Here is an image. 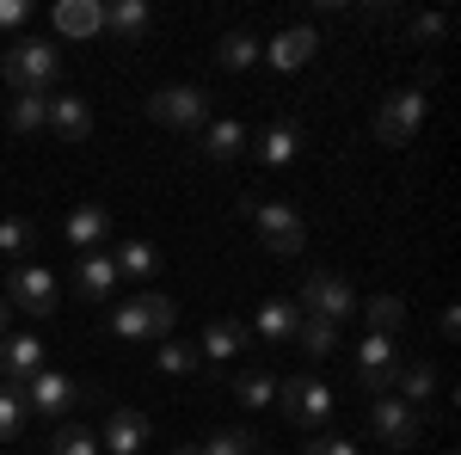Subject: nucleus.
Masks as SVG:
<instances>
[{
  "label": "nucleus",
  "mask_w": 461,
  "mask_h": 455,
  "mask_svg": "<svg viewBox=\"0 0 461 455\" xmlns=\"http://www.w3.org/2000/svg\"><path fill=\"white\" fill-rule=\"evenodd\" d=\"M302 302H308V320H332V326L363 308L357 289L345 278H332V271H308V278H302Z\"/></svg>",
  "instance_id": "7"
},
{
  "label": "nucleus",
  "mask_w": 461,
  "mask_h": 455,
  "mask_svg": "<svg viewBox=\"0 0 461 455\" xmlns=\"http://www.w3.org/2000/svg\"><path fill=\"white\" fill-rule=\"evenodd\" d=\"M32 246H37V228L25 222V215H6V222H0V252L19 259V252H32Z\"/></svg>",
  "instance_id": "34"
},
{
  "label": "nucleus",
  "mask_w": 461,
  "mask_h": 455,
  "mask_svg": "<svg viewBox=\"0 0 461 455\" xmlns=\"http://www.w3.org/2000/svg\"><path fill=\"white\" fill-rule=\"evenodd\" d=\"M50 455H99V437H93L86 424H56V437H50Z\"/></svg>",
  "instance_id": "31"
},
{
  "label": "nucleus",
  "mask_w": 461,
  "mask_h": 455,
  "mask_svg": "<svg viewBox=\"0 0 461 455\" xmlns=\"http://www.w3.org/2000/svg\"><path fill=\"white\" fill-rule=\"evenodd\" d=\"M56 141H86L93 136V105L80 99V93H62V99H50V123H43Z\"/></svg>",
  "instance_id": "13"
},
{
  "label": "nucleus",
  "mask_w": 461,
  "mask_h": 455,
  "mask_svg": "<svg viewBox=\"0 0 461 455\" xmlns=\"http://www.w3.org/2000/svg\"><path fill=\"white\" fill-rule=\"evenodd\" d=\"M37 369H43V339H32V332L0 339V382H32Z\"/></svg>",
  "instance_id": "14"
},
{
  "label": "nucleus",
  "mask_w": 461,
  "mask_h": 455,
  "mask_svg": "<svg viewBox=\"0 0 461 455\" xmlns=\"http://www.w3.org/2000/svg\"><path fill=\"white\" fill-rule=\"evenodd\" d=\"M400 345H393L388 332H369L363 345H357V382L369 387V394H393V382H400Z\"/></svg>",
  "instance_id": "8"
},
{
  "label": "nucleus",
  "mask_w": 461,
  "mask_h": 455,
  "mask_svg": "<svg viewBox=\"0 0 461 455\" xmlns=\"http://www.w3.org/2000/svg\"><path fill=\"white\" fill-rule=\"evenodd\" d=\"M0 332H6V296H0Z\"/></svg>",
  "instance_id": "40"
},
{
  "label": "nucleus",
  "mask_w": 461,
  "mask_h": 455,
  "mask_svg": "<svg viewBox=\"0 0 461 455\" xmlns=\"http://www.w3.org/2000/svg\"><path fill=\"white\" fill-rule=\"evenodd\" d=\"M105 32H117V37L136 43V37L148 32V6H142V0H111V6H105Z\"/></svg>",
  "instance_id": "25"
},
{
  "label": "nucleus",
  "mask_w": 461,
  "mask_h": 455,
  "mask_svg": "<svg viewBox=\"0 0 461 455\" xmlns=\"http://www.w3.org/2000/svg\"><path fill=\"white\" fill-rule=\"evenodd\" d=\"M215 62H221V68H252V62H258V37L252 32H228L221 50H215Z\"/></svg>",
  "instance_id": "30"
},
{
  "label": "nucleus",
  "mask_w": 461,
  "mask_h": 455,
  "mask_svg": "<svg viewBox=\"0 0 461 455\" xmlns=\"http://www.w3.org/2000/svg\"><path fill=\"white\" fill-rule=\"evenodd\" d=\"M6 123H13L19 136L43 130V123H50V99H43V93H19V99H13V111H6Z\"/></svg>",
  "instance_id": "26"
},
{
  "label": "nucleus",
  "mask_w": 461,
  "mask_h": 455,
  "mask_svg": "<svg viewBox=\"0 0 461 455\" xmlns=\"http://www.w3.org/2000/svg\"><path fill=\"white\" fill-rule=\"evenodd\" d=\"M148 117L167 123V130H203L210 123V93L203 86H167L148 99Z\"/></svg>",
  "instance_id": "6"
},
{
  "label": "nucleus",
  "mask_w": 461,
  "mask_h": 455,
  "mask_svg": "<svg viewBox=\"0 0 461 455\" xmlns=\"http://www.w3.org/2000/svg\"><path fill=\"white\" fill-rule=\"evenodd\" d=\"M369 431H375L388 450H412V443L425 437V419H419L400 394H375V400H369Z\"/></svg>",
  "instance_id": "4"
},
{
  "label": "nucleus",
  "mask_w": 461,
  "mask_h": 455,
  "mask_svg": "<svg viewBox=\"0 0 461 455\" xmlns=\"http://www.w3.org/2000/svg\"><path fill=\"white\" fill-rule=\"evenodd\" d=\"M314 50H320V32H314V25H289V32H277L265 50H258V56H265L277 74H295V68H308V62H314Z\"/></svg>",
  "instance_id": "12"
},
{
  "label": "nucleus",
  "mask_w": 461,
  "mask_h": 455,
  "mask_svg": "<svg viewBox=\"0 0 461 455\" xmlns=\"http://www.w3.org/2000/svg\"><path fill=\"white\" fill-rule=\"evenodd\" d=\"M252 455H271V450H252Z\"/></svg>",
  "instance_id": "41"
},
{
  "label": "nucleus",
  "mask_w": 461,
  "mask_h": 455,
  "mask_svg": "<svg viewBox=\"0 0 461 455\" xmlns=\"http://www.w3.org/2000/svg\"><path fill=\"white\" fill-rule=\"evenodd\" d=\"M295 345H302V350L320 363V357H332V350H339V326H332V320H302Z\"/></svg>",
  "instance_id": "28"
},
{
  "label": "nucleus",
  "mask_w": 461,
  "mask_h": 455,
  "mask_svg": "<svg viewBox=\"0 0 461 455\" xmlns=\"http://www.w3.org/2000/svg\"><path fill=\"white\" fill-rule=\"evenodd\" d=\"M234 350H247V326H240V320H210V326H203V345H197V357L228 363Z\"/></svg>",
  "instance_id": "19"
},
{
  "label": "nucleus",
  "mask_w": 461,
  "mask_h": 455,
  "mask_svg": "<svg viewBox=\"0 0 461 455\" xmlns=\"http://www.w3.org/2000/svg\"><path fill=\"white\" fill-rule=\"evenodd\" d=\"M252 326H258V339L284 345V339H295V332H302V308H295V302H265Z\"/></svg>",
  "instance_id": "20"
},
{
  "label": "nucleus",
  "mask_w": 461,
  "mask_h": 455,
  "mask_svg": "<svg viewBox=\"0 0 461 455\" xmlns=\"http://www.w3.org/2000/svg\"><path fill=\"white\" fill-rule=\"evenodd\" d=\"M0 74H6L19 93H43V86L62 74V50H56V37H13L6 56H0Z\"/></svg>",
  "instance_id": "1"
},
{
  "label": "nucleus",
  "mask_w": 461,
  "mask_h": 455,
  "mask_svg": "<svg viewBox=\"0 0 461 455\" xmlns=\"http://www.w3.org/2000/svg\"><path fill=\"white\" fill-rule=\"evenodd\" d=\"M412 37H419V43H437V37H443V13H419V19H412Z\"/></svg>",
  "instance_id": "37"
},
{
  "label": "nucleus",
  "mask_w": 461,
  "mask_h": 455,
  "mask_svg": "<svg viewBox=\"0 0 461 455\" xmlns=\"http://www.w3.org/2000/svg\"><path fill=\"white\" fill-rule=\"evenodd\" d=\"M80 394H86V387L74 382V376H62V369H37L32 382H25V413H37V419H62V413L80 406Z\"/></svg>",
  "instance_id": "9"
},
{
  "label": "nucleus",
  "mask_w": 461,
  "mask_h": 455,
  "mask_svg": "<svg viewBox=\"0 0 461 455\" xmlns=\"http://www.w3.org/2000/svg\"><path fill=\"white\" fill-rule=\"evenodd\" d=\"M295 154H302V123H271L265 141H258V160L265 167H289Z\"/></svg>",
  "instance_id": "22"
},
{
  "label": "nucleus",
  "mask_w": 461,
  "mask_h": 455,
  "mask_svg": "<svg viewBox=\"0 0 461 455\" xmlns=\"http://www.w3.org/2000/svg\"><path fill=\"white\" fill-rule=\"evenodd\" d=\"M258 450V437H252L247 424H234V431H215L210 443H203V455H252Z\"/></svg>",
  "instance_id": "33"
},
{
  "label": "nucleus",
  "mask_w": 461,
  "mask_h": 455,
  "mask_svg": "<svg viewBox=\"0 0 461 455\" xmlns=\"http://www.w3.org/2000/svg\"><path fill=\"white\" fill-rule=\"evenodd\" d=\"M62 234H68V246H74V252H99V246L111 241V215L99 210V204H80V210H68Z\"/></svg>",
  "instance_id": "15"
},
{
  "label": "nucleus",
  "mask_w": 461,
  "mask_h": 455,
  "mask_svg": "<svg viewBox=\"0 0 461 455\" xmlns=\"http://www.w3.org/2000/svg\"><path fill=\"white\" fill-rule=\"evenodd\" d=\"M99 443H105L111 455H136L148 443V419H142V413H130V406H117V413L105 419V437H99Z\"/></svg>",
  "instance_id": "17"
},
{
  "label": "nucleus",
  "mask_w": 461,
  "mask_h": 455,
  "mask_svg": "<svg viewBox=\"0 0 461 455\" xmlns=\"http://www.w3.org/2000/svg\"><path fill=\"white\" fill-rule=\"evenodd\" d=\"M74 289H80L86 302H111V289H117L111 252H80V259H74Z\"/></svg>",
  "instance_id": "16"
},
{
  "label": "nucleus",
  "mask_w": 461,
  "mask_h": 455,
  "mask_svg": "<svg viewBox=\"0 0 461 455\" xmlns=\"http://www.w3.org/2000/svg\"><path fill=\"white\" fill-rule=\"evenodd\" d=\"M247 215H252V228H258V241L271 246L277 259L302 252V241H308L302 215H295V210H284V204H252V197H247Z\"/></svg>",
  "instance_id": "10"
},
{
  "label": "nucleus",
  "mask_w": 461,
  "mask_h": 455,
  "mask_svg": "<svg viewBox=\"0 0 461 455\" xmlns=\"http://www.w3.org/2000/svg\"><path fill=\"white\" fill-rule=\"evenodd\" d=\"M178 455H203V443H185V450H178Z\"/></svg>",
  "instance_id": "39"
},
{
  "label": "nucleus",
  "mask_w": 461,
  "mask_h": 455,
  "mask_svg": "<svg viewBox=\"0 0 461 455\" xmlns=\"http://www.w3.org/2000/svg\"><path fill=\"white\" fill-rule=\"evenodd\" d=\"M0 56H6V43H0Z\"/></svg>",
  "instance_id": "42"
},
{
  "label": "nucleus",
  "mask_w": 461,
  "mask_h": 455,
  "mask_svg": "<svg viewBox=\"0 0 461 455\" xmlns=\"http://www.w3.org/2000/svg\"><path fill=\"white\" fill-rule=\"evenodd\" d=\"M6 308H25V314H56V278L43 271V265H19L13 278H6Z\"/></svg>",
  "instance_id": "11"
},
{
  "label": "nucleus",
  "mask_w": 461,
  "mask_h": 455,
  "mask_svg": "<svg viewBox=\"0 0 461 455\" xmlns=\"http://www.w3.org/2000/svg\"><path fill=\"white\" fill-rule=\"evenodd\" d=\"M56 32H62V37L105 32V6H99V0H62V6H56Z\"/></svg>",
  "instance_id": "18"
},
{
  "label": "nucleus",
  "mask_w": 461,
  "mask_h": 455,
  "mask_svg": "<svg viewBox=\"0 0 461 455\" xmlns=\"http://www.w3.org/2000/svg\"><path fill=\"white\" fill-rule=\"evenodd\" d=\"M111 265H117V278H154V271H160V252L148 241H123L111 252Z\"/></svg>",
  "instance_id": "23"
},
{
  "label": "nucleus",
  "mask_w": 461,
  "mask_h": 455,
  "mask_svg": "<svg viewBox=\"0 0 461 455\" xmlns=\"http://www.w3.org/2000/svg\"><path fill=\"white\" fill-rule=\"evenodd\" d=\"M154 363H160L167 376H191L203 357H197V345H185V339H178V345H160V350H154Z\"/></svg>",
  "instance_id": "35"
},
{
  "label": "nucleus",
  "mask_w": 461,
  "mask_h": 455,
  "mask_svg": "<svg viewBox=\"0 0 461 455\" xmlns=\"http://www.w3.org/2000/svg\"><path fill=\"white\" fill-rule=\"evenodd\" d=\"M203 154H210V160H240V154H247V130H240L234 117L203 123Z\"/></svg>",
  "instance_id": "21"
},
{
  "label": "nucleus",
  "mask_w": 461,
  "mask_h": 455,
  "mask_svg": "<svg viewBox=\"0 0 461 455\" xmlns=\"http://www.w3.org/2000/svg\"><path fill=\"white\" fill-rule=\"evenodd\" d=\"M393 387H400V400L419 413V406L430 400V387H437V369H430V363H412V369H400V382H393Z\"/></svg>",
  "instance_id": "29"
},
{
  "label": "nucleus",
  "mask_w": 461,
  "mask_h": 455,
  "mask_svg": "<svg viewBox=\"0 0 461 455\" xmlns=\"http://www.w3.org/2000/svg\"><path fill=\"white\" fill-rule=\"evenodd\" d=\"M302 455H357L351 437H314V443H302Z\"/></svg>",
  "instance_id": "36"
},
{
  "label": "nucleus",
  "mask_w": 461,
  "mask_h": 455,
  "mask_svg": "<svg viewBox=\"0 0 461 455\" xmlns=\"http://www.w3.org/2000/svg\"><path fill=\"white\" fill-rule=\"evenodd\" d=\"M25 19H32V6H25V0H0V32L25 25Z\"/></svg>",
  "instance_id": "38"
},
{
  "label": "nucleus",
  "mask_w": 461,
  "mask_h": 455,
  "mask_svg": "<svg viewBox=\"0 0 461 455\" xmlns=\"http://www.w3.org/2000/svg\"><path fill=\"white\" fill-rule=\"evenodd\" d=\"M228 394H234L240 406H271V400H277V376H258V369H252V376H240Z\"/></svg>",
  "instance_id": "32"
},
{
  "label": "nucleus",
  "mask_w": 461,
  "mask_h": 455,
  "mask_svg": "<svg viewBox=\"0 0 461 455\" xmlns=\"http://www.w3.org/2000/svg\"><path fill=\"white\" fill-rule=\"evenodd\" d=\"M419 130H425V86L388 93V99L375 105V141H382V148H406Z\"/></svg>",
  "instance_id": "3"
},
{
  "label": "nucleus",
  "mask_w": 461,
  "mask_h": 455,
  "mask_svg": "<svg viewBox=\"0 0 461 455\" xmlns=\"http://www.w3.org/2000/svg\"><path fill=\"white\" fill-rule=\"evenodd\" d=\"M173 296H160V289H142V296H123L117 308H111V332L117 339H167L173 332Z\"/></svg>",
  "instance_id": "2"
},
{
  "label": "nucleus",
  "mask_w": 461,
  "mask_h": 455,
  "mask_svg": "<svg viewBox=\"0 0 461 455\" xmlns=\"http://www.w3.org/2000/svg\"><path fill=\"white\" fill-rule=\"evenodd\" d=\"M25 382H0V443H13L25 431Z\"/></svg>",
  "instance_id": "24"
},
{
  "label": "nucleus",
  "mask_w": 461,
  "mask_h": 455,
  "mask_svg": "<svg viewBox=\"0 0 461 455\" xmlns=\"http://www.w3.org/2000/svg\"><path fill=\"white\" fill-rule=\"evenodd\" d=\"M363 314H369V332H400L406 326V302L400 296H375V302H363Z\"/></svg>",
  "instance_id": "27"
},
{
  "label": "nucleus",
  "mask_w": 461,
  "mask_h": 455,
  "mask_svg": "<svg viewBox=\"0 0 461 455\" xmlns=\"http://www.w3.org/2000/svg\"><path fill=\"white\" fill-rule=\"evenodd\" d=\"M277 413L295 424H326L332 419V387L320 376H289V382H277Z\"/></svg>",
  "instance_id": "5"
}]
</instances>
